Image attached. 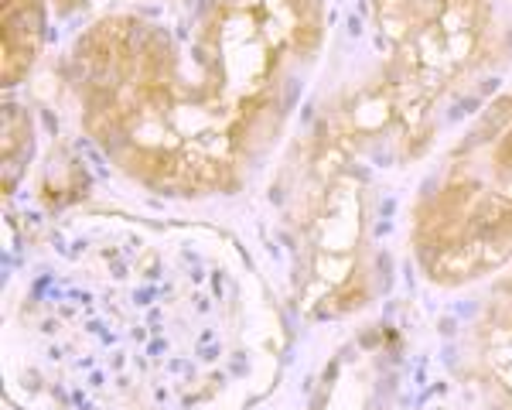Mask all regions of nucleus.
<instances>
[{
    "label": "nucleus",
    "mask_w": 512,
    "mask_h": 410,
    "mask_svg": "<svg viewBox=\"0 0 512 410\" xmlns=\"http://www.w3.org/2000/svg\"><path fill=\"white\" fill-rule=\"evenodd\" d=\"M284 352L274 291L243 246L188 219L65 212L7 287L18 410H253Z\"/></svg>",
    "instance_id": "1"
},
{
    "label": "nucleus",
    "mask_w": 512,
    "mask_h": 410,
    "mask_svg": "<svg viewBox=\"0 0 512 410\" xmlns=\"http://www.w3.org/2000/svg\"><path fill=\"white\" fill-rule=\"evenodd\" d=\"M332 24V0L123 4L65 45L59 82L120 182L161 202H222L270 178Z\"/></svg>",
    "instance_id": "2"
},
{
    "label": "nucleus",
    "mask_w": 512,
    "mask_h": 410,
    "mask_svg": "<svg viewBox=\"0 0 512 410\" xmlns=\"http://www.w3.org/2000/svg\"><path fill=\"white\" fill-rule=\"evenodd\" d=\"M512 76V0H352L284 154L390 185Z\"/></svg>",
    "instance_id": "3"
},
{
    "label": "nucleus",
    "mask_w": 512,
    "mask_h": 410,
    "mask_svg": "<svg viewBox=\"0 0 512 410\" xmlns=\"http://www.w3.org/2000/svg\"><path fill=\"white\" fill-rule=\"evenodd\" d=\"M407 253L441 291L512 267V82L434 151L407 205Z\"/></svg>",
    "instance_id": "4"
},
{
    "label": "nucleus",
    "mask_w": 512,
    "mask_h": 410,
    "mask_svg": "<svg viewBox=\"0 0 512 410\" xmlns=\"http://www.w3.org/2000/svg\"><path fill=\"white\" fill-rule=\"evenodd\" d=\"M444 363L478 410H512V267L468 298L444 342Z\"/></svg>",
    "instance_id": "5"
},
{
    "label": "nucleus",
    "mask_w": 512,
    "mask_h": 410,
    "mask_svg": "<svg viewBox=\"0 0 512 410\" xmlns=\"http://www.w3.org/2000/svg\"><path fill=\"white\" fill-rule=\"evenodd\" d=\"M52 0H4V86L18 89L35 76L48 48Z\"/></svg>",
    "instance_id": "6"
},
{
    "label": "nucleus",
    "mask_w": 512,
    "mask_h": 410,
    "mask_svg": "<svg viewBox=\"0 0 512 410\" xmlns=\"http://www.w3.org/2000/svg\"><path fill=\"white\" fill-rule=\"evenodd\" d=\"M35 158V120L18 96H7L4 106V195L11 199L24 182V171Z\"/></svg>",
    "instance_id": "7"
},
{
    "label": "nucleus",
    "mask_w": 512,
    "mask_h": 410,
    "mask_svg": "<svg viewBox=\"0 0 512 410\" xmlns=\"http://www.w3.org/2000/svg\"><path fill=\"white\" fill-rule=\"evenodd\" d=\"M359 366H338L325 376L315 400V410H369V397H362L366 380L355 373Z\"/></svg>",
    "instance_id": "8"
},
{
    "label": "nucleus",
    "mask_w": 512,
    "mask_h": 410,
    "mask_svg": "<svg viewBox=\"0 0 512 410\" xmlns=\"http://www.w3.org/2000/svg\"><path fill=\"white\" fill-rule=\"evenodd\" d=\"M82 7H89V0H52V11L59 18H76Z\"/></svg>",
    "instance_id": "9"
},
{
    "label": "nucleus",
    "mask_w": 512,
    "mask_h": 410,
    "mask_svg": "<svg viewBox=\"0 0 512 410\" xmlns=\"http://www.w3.org/2000/svg\"><path fill=\"white\" fill-rule=\"evenodd\" d=\"M130 7H164V4H178V0H123Z\"/></svg>",
    "instance_id": "10"
}]
</instances>
